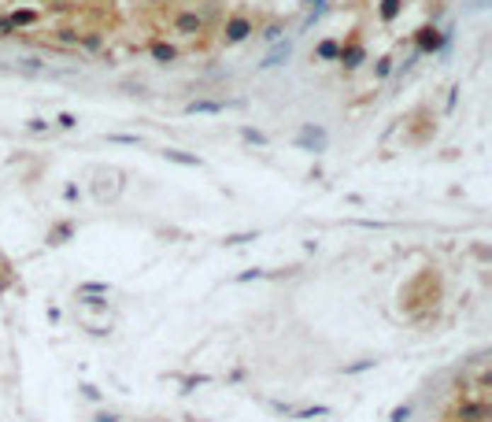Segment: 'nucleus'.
Here are the masks:
<instances>
[{
  "label": "nucleus",
  "mask_w": 492,
  "mask_h": 422,
  "mask_svg": "<svg viewBox=\"0 0 492 422\" xmlns=\"http://www.w3.org/2000/svg\"><path fill=\"white\" fill-rule=\"evenodd\" d=\"M122 189H126V171L119 167H101L93 174V197L101 200V204H115L122 197Z\"/></svg>",
  "instance_id": "1"
},
{
  "label": "nucleus",
  "mask_w": 492,
  "mask_h": 422,
  "mask_svg": "<svg viewBox=\"0 0 492 422\" xmlns=\"http://www.w3.org/2000/svg\"><path fill=\"white\" fill-rule=\"evenodd\" d=\"M411 41H415V52H418V56H437V52H445L448 34H445V30H440L437 23H422L415 34H411Z\"/></svg>",
  "instance_id": "2"
},
{
  "label": "nucleus",
  "mask_w": 492,
  "mask_h": 422,
  "mask_svg": "<svg viewBox=\"0 0 492 422\" xmlns=\"http://www.w3.org/2000/svg\"><path fill=\"white\" fill-rule=\"evenodd\" d=\"M337 63H341V67L348 71V74H352V71H359V67L367 63V41L359 38V30H352V38H344V41H341Z\"/></svg>",
  "instance_id": "3"
},
{
  "label": "nucleus",
  "mask_w": 492,
  "mask_h": 422,
  "mask_svg": "<svg viewBox=\"0 0 492 422\" xmlns=\"http://www.w3.org/2000/svg\"><path fill=\"white\" fill-rule=\"evenodd\" d=\"M256 34V23H252V15H244V11H234V15H226V23H222V41L226 45H244Z\"/></svg>",
  "instance_id": "4"
},
{
  "label": "nucleus",
  "mask_w": 492,
  "mask_h": 422,
  "mask_svg": "<svg viewBox=\"0 0 492 422\" xmlns=\"http://www.w3.org/2000/svg\"><path fill=\"white\" fill-rule=\"evenodd\" d=\"M171 26H174L178 38H200L204 30H207V19H204L200 11H178Z\"/></svg>",
  "instance_id": "5"
},
{
  "label": "nucleus",
  "mask_w": 492,
  "mask_h": 422,
  "mask_svg": "<svg viewBox=\"0 0 492 422\" xmlns=\"http://www.w3.org/2000/svg\"><path fill=\"white\" fill-rule=\"evenodd\" d=\"M78 319H81V326H86L89 333H96V337H104V333H111V315H108V307H101V312H89V307H78Z\"/></svg>",
  "instance_id": "6"
},
{
  "label": "nucleus",
  "mask_w": 492,
  "mask_h": 422,
  "mask_svg": "<svg viewBox=\"0 0 492 422\" xmlns=\"http://www.w3.org/2000/svg\"><path fill=\"white\" fill-rule=\"evenodd\" d=\"M178 56H182V52H178V45H174V41H163V38L149 41V59L159 63V67H174Z\"/></svg>",
  "instance_id": "7"
},
{
  "label": "nucleus",
  "mask_w": 492,
  "mask_h": 422,
  "mask_svg": "<svg viewBox=\"0 0 492 422\" xmlns=\"http://www.w3.org/2000/svg\"><path fill=\"white\" fill-rule=\"evenodd\" d=\"M289 59H292V38H282V41L270 45V52L263 56V63H259V67L270 71V67H282V63H289Z\"/></svg>",
  "instance_id": "8"
},
{
  "label": "nucleus",
  "mask_w": 492,
  "mask_h": 422,
  "mask_svg": "<svg viewBox=\"0 0 492 422\" xmlns=\"http://www.w3.org/2000/svg\"><path fill=\"white\" fill-rule=\"evenodd\" d=\"M326 141H330V137H326L322 126H304L297 134V144H304L307 152H326Z\"/></svg>",
  "instance_id": "9"
},
{
  "label": "nucleus",
  "mask_w": 492,
  "mask_h": 422,
  "mask_svg": "<svg viewBox=\"0 0 492 422\" xmlns=\"http://www.w3.org/2000/svg\"><path fill=\"white\" fill-rule=\"evenodd\" d=\"M74 230H78V226H74L71 219H63V222H56V226H48V234H45V245H48V249H59V245H67V241L74 237Z\"/></svg>",
  "instance_id": "10"
},
{
  "label": "nucleus",
  "mask_w": 492,
  "mask_h": 422,
  "mask_svg": "<svg viewBox=\"0 0 492 422\" xmlns=\"http://www.w3.org/2000/svg\"><path fill=\"white\" fill-rule=\"evenodd\" d=\"M459 422H488V404L485 400H467L459 404Z\"/></svg>",
  "instance_id": "11"
},
{
  "label": "nucleus",
  "mask_w": 492,
  "mask_h": 422,
  "mask_svg": "<svg viewBox=\"0 0 492 422\" xmlns=\"http://www.w3.org/2000/svg\"><path fill=\"white\" fill-rule=\"evenodd\" d=\"M8 19L15 26V34H19V30H30V26L41 23V11H34V8H15V11H8Z\"/></svg>",
  "instance_id": "12"
},
{
  "label": "nucleus",
  "mask_w": 492,
  "mask_h": 422,
  "mask_svg": "<svg viewBox=\"0 0 492 422\" xmlns=\"http://www.w3.org/2000/svg\"><path fill=\"white\" fill-rule=\"evenodd\" d=\"M229 108V101H193L185 104V115H222Z\"/></svg>",
  "instance_id": "13"
},
{
  "label": "nucleus",
  "mask_w": 492,
  "mask_h": 422,
  "mask_svg": "<svg viewBox=\"0 0 492 422\" xmlns=\"http://www.w3.org/2000/svg\"><path fill=\"white\" fill-rule=\"evenodd\" d=\"M404 4L407 0H378V19H382V26H392L404 15Z\"/></svg>",
  "instance_id": "14"
},
{
  "label": "nucleus",
  "mask_w": 492,
  "mask_h": 422,
  "mask_svg": "<svg viewBox=\"0 0 492 422\" xmlns=\"http://www.w3.org/2000/svg\"><path fill=\"white\" fill-rule=\"evenodd\" d=\"M337 52H341V41H337V38H322L311 56H315L319 63H337Z\"/></svg>",
  "instance_id": "15"
},
{
  "label": "nucleus",
  "mask_w": 492,
  "mask_h": 422,
  "mask_svg": "<svg viewBox=\"0 0 492 422\" xmlns=\"http://www.w3.org/2000/svg\"><path fill=\"white\" fill-rule=\"evenodd\" d=\"M163 159H167V164H178V167H204L200 156L182 152V149H163Z\"/></svg>",
  "instance_id": "16"
},
{
  "label": "nucleus",
  "mask_w": 492,
  "mask_h": 422,
  "mask_svg": "<svg viewBox=\"0 0 492 422\" xmlns=\"http://www.w3.org/2000/svg\"><path fill=\"white\" fill-rule=\"evenodd\" d=\"M108 293H111L108 282H86V285H78V297H108Z\"/></svg>",
  "instance_id": "17"
},
{
  "label": "nucleus",
  "mask_w": 492,
  "mask_h": 422,
  "mask_svg": "<svg viewBox=\"0 0 492 422\" xmlns=\"http://www.w3.org/2000/svg\"><path fill=\"white\" fill-rule=\"evenodd\" d=\"M256 34L263 38L267 45H274V41H282V38H285V26H282V23H267L263 30H256Z\"/></svg>",
  "instance_id": "18"
},
{
  "label": "nucleus",
  "mask_w": 492,
  "mask_h": 422,
  "mask_svg": "<svg viewBox=\"0 0 492 422\" xmlns=\"http://www.w3.org/2000/svg\"><path fill=\"white\" fill-rule=\"evenodd\" d=\"M11 282H15V274H11V263H8L4 256H0V297H4L8 289H11Z\"/></svg>",
  "instance_id": "19"
},
{
  "label": "nucleus",
  "mask_w": 492,
  "mask_h": 422,
  "mask_svg": "<svg viewBox=\"0 0 492 422\" xmlns=\"http://www.w3.org/2000/svg\"><path fill=\"white\" fill-rule=\"evenodd\" d=\"M392 67H396V59H392V56H382L378 63H374V78H378V82H385V78L392 74Z\"/></svg>",
  "instance_id": "20"
},
{
  "label": "nucleus",
  "mask_w": 492,
  "mask_h": 422,
  "mask_svg": "<svg viewBox=\"0 0 492 422\" xmlns=\"http://www.w3.org/2000/svg\"><path fill=\"white\" fill-rule=\"evenodd\" d=\"M78 45H81V48H86V52H96V48H101V45H104V38H101V34H96V30H89V34H78Z\"/></svg>",
  "instance_id": "21"
},
{
  "label": "nucleus",
  "mask_w": 492,
  "mask_h": 422,
  "mask_svg": "<svg viewBox=\"0 0 492 422\" xmlns=\"http://www.w3.org/2000/svg\"><path fill=\"white\" fill-rule=\"evenodd\" d=\"M248 241H256V230H248V234H226L222 245L226 249H237V245H248Z\"/></svg>",
  "instance_id": "22"
},
{
  "label": "nucleus",
  "mask_w": 492,
  "mask_h": 422,
  "mask_svg": "<svg viewBox=\"0 0 492 422\" xmlns=\"http://www.w3.org/2000/svg\"><path fill=\"white\" fill-rule=\"evenodd\" d=\"M292 415H297V418H326V415H330V408H326V404H315V408H300V411H292Z\"/></svg>",
  "instance_id": "23"
},
{
  "label": "nucleus",
  "mask_w": 492,
  "mask_h": 422,
  "mask_svg": "<svg viewBox=\"0 0 492 422\" xmlns=\"http://www.w3.org/2000/svg\"><path fill=\"white\" fill-rule=\"evenodd\" d=\"M241 137L248 141V144H259V149H263V144L270 141V137L263 134V130H252V126H244V130H241Z\"/></svg>",
  "instance_id": "24"
},
{
  "label": "nucleus",
  "mask_w": 492,
  "mask_h": 422,
  "mask_svg": "<svg viewBox=\"0 0 492 422\" xmlns=\"http://www.w3.org/2000/svg\"><path fill=\"white\" fill-rule=\"evenodd\" d=\"M411 415H415V404H400V408L389 415V422H411Z\"/></svg>",
  "instance_id": "25"
},
{
  "label": "nucleus",
  "mask_w": 492,
  "mask_h": 422,
  "mask_svg": "<svg viewBox=\"0 0 492 422\" xmlns=\"http://www.w3.org/2000/svg\"><path fill=\"white\" fill-rule=\"evenodd\" d=\"M48 126H52V122H48V119H41V115H34V119H26V130H30V134H45Z\"/></svg>",
  "instance_id": "26"
},
{
  "label": "nucleus",
  "mask_w": 492,
  "mask_h": 422,
  "mask_svg": "<svg viewBox=\"0 0 492 422\" xmlns=\"http://www.w3.org/2000/svg\"><path fill=\"white\" fill-rule=\"evenodd\" d=\"M56 126H59V130H78V119L71 115V111H59V115H56Z\"/></svg>",
  "instance_id": "27"
},
{
  "label": "nucleus",
  "mask_w": 492,
  "mask_h": 422,
  "mask_svg": "<svg viewBox=\"0 0 492 422\" xmlns=\"http://www.w3.org/2000/svg\"><path fill=\"white\" fill-rule=\"evenodd\" d=\"M207 382H211L207 375H189V378L182 382V385H185V389H182V393H193V389H196V385H207Z\"/></svg>",
  "instance_id": "28"
},
{
  "label": "nucleus",
  "mask_w": 492,
  "mask_h": 422,
  "mask_svg": "<svg viewBox=\"0 0 492 422\" xmlns=\"http://www.w3.org/2000/svg\"><path fill=\"white\" fill-rule=\"evenodd\" d=\"M108 141L111 144H141V137H134V134H108Z\"/></svg>",
  "instance_id": "29"
},
{
  "label": "nucleus",
  "mask_w": 492,
  "mask_h": 422,
  "mask_svg": "<svg viewBox=\"0 0 492 422\" xmlns=\"http://www.w3.org/2000/svg\"><path fill=\"white\" fill-rule=\"evenodd\" d=\"M11 34H15L11 19H8V15H0V38H11Z\"/></svg>",
  "instance_id": "30"
},
{
  "label": "nucleus",
  "mask_w": 492,
  "mask_h": 422,
  "mask_svg": "<svg viewBox=\"0 0 492 422\" xmlns=\"http://www.w3.org/2000/svg\"><path fill=\"white\" fill-rule=\"evenodd\" d=\"M300 4H304L307 11H326V4H330V0H300Z\"/></svg>",
  "instance_id": "31"
},
{
  "label": "nucleus",
  "mask_w": 492,
  "mask_h": 422,
  "mask_svg": "<svg viewBox=\"0 0 492 422\" xmlns=\"http://www.w3.org/2000/svg\"><path fill=\"white\" fill-rule=\"evenodd\" d=\"M63 45H78V34H74V30H59V34H56Z\"/></svg>",
  "instance_id": "32"
},
{
  "label": "nucleus",
  "mask_w": 492,
  "mask_h": 422,
  "mask_svg": "<svg viewBox=\"0 0 492 422\" xmlns=\"http://www.w3.org/2000/svg\"><path fill=\"white\" fill-rule=\"evenodd\" d=\"M374 367V360H363V363H355V367H344V375H359V370H367Z\"/></svg>",
  "instance_id": "33"
},
{
  "label": "nucleus",
  "mask_w": 492,
  "mask_h": 422,
  "mask_svg": "<svg viewBox=\"0 0 492 422\" xmlns=\"http://www.w3.org/2000/svg\"><path fill=\"white\" fill-rule=\"evenodd\" d=\"M267 270H244V274H237V282H252V278H263Z\"/></svg>",
  "instance_id": "34"
},
{
  "label": "nucleus",
  "mask_w": 492,
  "mask_h": 422,
  "mask_svg": "<svg viewBox=\"0 0 492 422\" xmlns=\"http://www.w3.org/2000/svg\"><path fill=\"white\" fill-rule=\"evenodd\" d=\"M96 422H119V415H115V411H101V415H96Z\"/></svg>",
  "instance_id": "35"
},
{
  "label": "nucleus",
  "mask_w": 492,
  "mask_h": 422,
  "mask_svg": "<svg viewBox=\"0 0 492 422\" xmlns=\"http://www.w3.org/2000/svg\"><path fill=\"white\" fill-rule=\"evenodd\" d=\"M63 197H67V200H78L81 193H78V186H67V189H63Z\"/></svg>",
  "instance_id": "36"
},
{
  "label": "nucleus",
  "mask_w": 492,
  "mask_h": 422,
  "mask_svg": "<svg viewBox=\"0 0 492 422\" xmlns=\"http://www.w3.org/2000/svg\"><path fill=\"white\" fill-rule=\"evenodd\" d=\"M141 422H149V418H141Z\"/></svg>",
  "instance_id": "37"
}]
</instances>
